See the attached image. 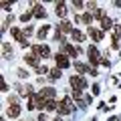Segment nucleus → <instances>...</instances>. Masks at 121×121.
Returning a JSON list of instances; mask_svg holds the SVG:
<instances>
[{
	"label": "nucleus",
	"instance_id": "f257e3e1",
	"mask_svg": "<svg viewBox=\"0 0 121 121\" xmlns=\"http://www.w3.org/2000/svg\"><path fill=\"white\" fill-rule=\"evenodd\" d=\"M71 85L75 87V91H81L87 87V81L83 77H79V75H75V77H71Z\"/></svg>",
	"mask_w": 121,
	"mask_h": 121
},
{
	"label": "nucleus",
	"instance_id": "f03ea898",
	"mask_svg": "<svg viewBox=\"0 0 121 121\" xmlns=\"http://www.w3.org/2000/svg\"><path fill=\"white\" fill-rule=\"evenodd\" d=\"M32 52H35L36 56H48L51 55V51H48L47 44H35V47H32Z\"/></svg>",
	"mask_w": 121,
	"mask_h": 121
},
{
	"label": "nucleus",
	"instance_id": "7ed1b4c3",
	"mask_svg": "<svg viewBox=\"0 0 121 121\" xmlns=\"http://www.w3.org/2000/svg\"><path fill=\"white\" fill-rule=\"evenodd\" d=\"M65 67H69V59H67V55H56V69H65Z\"/></svg>",
	"mask_w": 121,
	"mask_h": 121
},
{
	"label": "nucleus",
	"instance_id": "20e7f679",
	"mask_svg": "<svg viewBox=\"0 0 121 121\" xmlns=\"http://www.w3.org/2000/svg\"><path fill=\"white\" fill-rule=\"evenodd\" d=\"M24 63L30 65V67H36V65H39V56H36L35 52H32V55H26L24 56Z\"/></svg>",
	"mask_w": 121,
	"mask_h": 121
},
{
	"label": "nucleus",
	"instance_id": "39448f33",
	"mask_svg": "<svg viewBox=\"0 0 121 121\" xmlns=\"http://www.w3.org/2000/svg\"><path fill=\"white\" fill-rule=\"evenodd\" d=\"M56 30H59V32H73V28H71V24H69L67 20L59 22V26H56Z\"/></svg>",
	"mask_w": 121,
	"mask_h": 121
},
{
	"label": "nucleus",
	"instance_id": "423d86ee",
	"mask_svg": "<svg viewBox=\"0 0 121 121\" xmlns=\"http://www.w3.org/2000/svg\"><path fill=\"white\" fill-rule=\"evenodd\" d=\"M55 93H56V91L52 89V87H44V89H43V91L39 93V95H40V97L44 99V97H55Z\"/></svg>",
	"mask_w": 121,
	"mask_h": 121
},
{
	"label": "nucleus",
	"instance_id": "0eeeda50",
	"mask_svg": "<svg viewBox=\"0 0 121 121\" xmlns=\"http://www.w3.org/2000/svg\"><path fill=\"white\" fill-rule=\"evenodd\" d=\"M18 113H20V107H18V105H10L8 107V115L10 117H18Z\"/></svg>",
	"mask_w": 121,
	"mask_h": 121
},
{
	"label": "nucleus",
	"instance_id": "6e6552de",
	"mask_svg": "<svg viewBox=\"0 0 121 121\" xmlns=\"http://www.w3.org/2000/svg\"><path fill=\"white\" fill-rule=\"evenodd\" d=\"M35 14H36L39 18H44V16H47V12H44V8H43L40 4H35Z\"/></svg>",
	"mask_w": 121,
	"mask_h": 121
},
{
	"label": "nucleus",
	"instance_id": "1a4fd4ad",
	"mask_svg": "<svg viewBox=\"0 0 121 121\" xmlns=\"http://www.w3.org/2000/svg\"><path fill=\"white\" fill-rule=\"evenodd\" d=\"M89 36H91V39H95V40H101L103 32H99V30H93V28H89Z\"/></svg>",
	"mask_w": 121,
	"mask_h": 121
},
{
	"label": "nucleus",
	"instance_id": "9d476101",
	"mask_svg": "<svg viewBox=\"0 0 121 121\" xmlns=\"http://www.w3.org/2000/svg\"><path fill=\"white\" fill-rule=\"evenodd\" d=\"M67 14V10H65V4H56V16L59 18H63Z\"/></svg>",
	"mask_w": 121,
	"mask_h": 121
},
{
	"label": "nucleus",
	"instance_id": "9b49d317",
	"mask_svg": "<svg viewBox=\"0 0 121 121\" xmlns=\"http://www.w3.org/2000/svg\"><path fill=\"white\" fill-rule=\"evenodd\" d=\"M48 79H51V81L60 79V69H52V71H51V77H48Z\"/></svg>",
	"mask_w": 121,
	"mask_h": 121
},
{
	"label": "nucleus",
	"instance_id": "f8f14e48",
	"mask_svg": "<svg viewBox=\"0 0 121 121\" xmlns=\"http://www.w3.org/2000/svg\"><path fill=\"white\" fill-rule=\"evenodd\" d=\"M73 39H75V40H83V39H85V35L79 32V30H73Z\"/></svg>",
	"mask_w": 121,
	"mask_h": 121
},
{
	"label": "nucleus",
	"instance_id": "ddd939ff",
	"mask_svg": "<svg viewBox=\"0 0 121 121\" xmlns=\"http://www.w3.org/2000/svg\"><path fill=\"white\" fill-rule=\"evenodd\" d=\"M47 32H48V26H43V28L39 30V39H44V36H47Z\"/></svg>",
	"mask_w": 121,
	"mask_h": 121
},
{
	"label": "nucleus",
	"instance_id": "4468645a",
	"mask_svg": "<svg viewBox=\"0 0 121 121\" xmlns=\"http://www.w3.org/2000/svg\"><path fill=\"white\" fill-rule=\"evenodd\" d=\"M32 14H35V12H30V10H28V12H24V14H22V16H20V20H22V22L30 20V16H32Z\"/></svg>",
	"mask_w": 121,
	"mask_h": 121
},
{
	"label": "nucleus",
	"instance_id": "2eb2a0df",
	"mask_svg": "<svg viewBox=\"0 0 121 121\" xmlns=\"http://www.w3.org/2000/svg\"><path fill=\"white\" fill-rule=\"evenodd\" d=\"M111 28V20L109 18H103V30H109Z\"/></svg>",
	"mask_w": 121,
	"mask_h": 121
},
{
	"label": "nucleus",
	"instance_id": "dca6fc26",
	"mask_svg": "<svg viewBox=\"0 0 121 121\" xmlns=\"http://www.w3.org/2000/svg\"><path fill=\"white\" fill-rule=\"evenodd\" d=\"M55 107H56L55 101H47V109H48V111H55Z\"/></svg>",
	"mask_w": 121,
	"mask_h": 121
},
{
	"label": "nucleus",
	"instance_id": "f3484780",
	"mask_svg": "<svg viewBox=\"0 0 121 121\" xmlns=\"http://www.w3.org/2000/svg\"><path fill=\"white\" fill-rule=\"evenodd\" d=\"M32 32H35V26H24V35H32Z\"/></svg>",
	"mask_w": 121,
	"mask_h": 121
},
{
	"label": "nucleus",
	"instance_id": "a211bd4d",
	"mask_svg": "<svg viewBox=\"0 0 121 121\" xmlns=\"http://www.w3.org/2000/svg\"><path fill=\"white\" fill-rule=\"evenodd\" d=\"M18 77H22V79H24V77H28V73H26L24 69H20V71H18Z\"/></svg>",
	"mask_w": 121,
	"mask_h": 121
},
{
	"label": "nucleus",
	"instance_id": "6ab92c4d",
	"mask_svg": "<svg viewBox=\"0 0 121 121\" xmlns=\"http://www.w3.org/2000/svg\"><path fill=\"white\" fill-rule=\"evenodd\" d=\"M47 71H48L47 67H39V69H36V73H40V75H43V73H47Z\"/></svg>",
	"mask_w": 121,
	"mask_h": 121
},
{
	"label": "nucleus",
	"instance_id": "aec40b11",
	"mask_svg": "<svg viewBox=\"0 0 121 121\" xmlns=\"http://www.w3.org/2000/svg\"><path fill=\"white\" fill-rule=\"evenodd\" d=\"M83 20H85V22H87V24H89V22H91V14H89V12H87V14H85V16H83Z\"/></svg>",
	"mask_w": 121,
	"mask_h": 121
},
{
	"label": "nucleus",
	"instance_id": "412c9836",
	"mask_svg": "<svg viewBox=\"0 0 121 121\" xmlns=\"http://www.w3.org/2000/svg\"><path fill=\"white\" fill-rule=\"evenodd\" d=\"M55 121H60V119H55Z\"/></svg>",
	"mask_w": 121,
	"mask_h": 121
}]
</instances>
